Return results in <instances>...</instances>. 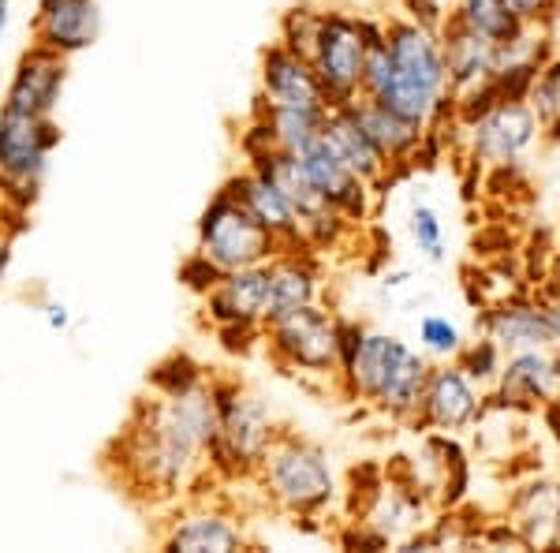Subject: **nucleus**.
I'll return each instance as SVG.
<instances>
[{"instance_id": "35", "label": "nucleus", "mask_w": 560, "mask_h": 553, "mask_svg": "<svg viewBox=\"0 0 560 553\" xmlns=\"http://www.w3.org/2000/svg\"><path fill=\"white\" fill-rule=\"evenodd\" d=\"M217 341L229 356H250L261 344V325L255 322H232V325H217Z\"/></svg>"}, {"instance_id": "20", "label": "nucleus", "mask_w": 560, "mask_h": 553, "mask_svg": "<svg viewBox=\"0 0 560 553\" xmlns=\"http://www.w3.org/2000/svg\"><path fill=\"white\" fill-rule=\"evenodd\" d=\"M318 258L306 251H280L269 258V296H266V322L292 314L306 303H318ZM261 322V325H266Z\"/></svg>"}, {"instance_id": "5", "label": "nucleus", "mask_w": 560, "mask_h": 553, "mask_svg": "<svg viewBox=\"0 0 560 553\" xmlns=\"http://www.w3.org/2000/svg\"><path fill=\"white\" fill-rule=\"evenodd\" d=\"M60 139L65 131L52 116H23L0 108V203L8 210H34Z\"/></svg>"}, {"instance_id": "8", "label": "nucleus", "mask_w": 560, "mask_h": 553, "mask_svg": "<svg viewBox=\"0 0 560 553\" xmlns=\"http://www.w3.org/2000/svg\"><path fill=\"white\" fill-rule=\"evenodd\" d=\"M311 65L318 71V83L332 105H351L363 97V71H366V45L359 34V15L325 8L322 31L314 42Z\"/></svg>"}, {"instance_id": "16", "label": "nucleus", "mask_w": 560, "mask_h": 553, "mask_svg": "<svg viewBox=\"0 0 560 553\" xmlns=\"http://www.w3.org/2000/svg\"><path fill=\"white\" fill-rule=\"evenodd\" d=\"M295 158H300L303 172L311 176V184L318 187V195L340 217H345L348 224L366 221V214H370V184H366V180H359L355 172L345 165V161L332 158L329 147H325L322 139L311 142V147H306L303 153H295Z\"/></svg>"}, {"instance_id": "31", "label": "nucleus", "mask_w": 560, "mask_h": 553, "mask_svg": "<svg viewBox=\"0 0 560 553\" xmlns=\"http://www.w3.org/2000/svg\"><path fill=\"white\" fill-rule=\"evenodd\" d=\"M221 277H224V269L217 266V262L206 258L198 247H195L191 255H187L184 262H179V285H184L187 292L198 296V299H202L206 292H210V288H213Z\"/></svg>"}, {"instance_id": "36", "label": "nucleus", "mask_w": 560, "mask_h": 553, "mask_svg": "<svg viewBox=\"0 0 560 553\" xmlns=\"http://www.w3.org/2000/svg\"><path fill=\"white\" fill-rule=\"evenodd\" d=\"M366 337V325L355 322V319H337V356H340V375L351 367V359H355L359 344Z\"/></svg>"}, {"instance_id": "18", "label": "nucleus", "mask_w": 560, "mask_h": 553, "mask_svg": "<svg viewBox=\"0 0 560 553\" xmlns=\"http://www.w3.org/2000/svg\"><path fill=\"white\" fill-rule=\"evenodd\" d=\"M471 147H475V158L482 161H516L530 142L538 139V116L535 108L527 102H501L497 108L482 116V120L471 124Z\"/></svg>"}, {"instance_id": "28", "label": "nucleus", "mask_w": 560, "mask_h": 553, "mask_svg": "<svg viewBox=\"0 0 560 553\" xmlns=\"http://www.w3.org/2000/svg\"><path fill=\"white\" fill-rule=\"evenodd\" d=\"M527 105L535 108L538 128L549 131V139H560V57L546 60L527 94Z\"/></svg>"}, {"instance_id": "1", "label": "nucleus", "mask_w": 560, "mask_h": 553, "mask_svg": "<svg viewBox=\"0 0 560 553\" xmlns=\"http://www.w3.org/2000/svg\"><path fill=\"white\" fill-rule=\"evenodd\" d=\"M217 434V396L206 378L191 393L139 396L102 452V471L135 505H173L206 468Z\"/></svg>"}, {"instance_id": "6", "label": "nucleus", "mask_w": 560, "mask_h": 553, "mask_svg": "<svg viewBox=\"0 0 560 553\" xmlns=\"http://www.w3.org/2000/svg\"><path fill=\"white\" fill-rule=\"evenodd\" d=\"M261 344L284 375L340 378L337 314H329L318 303H306L300 311L266 322L261 325Z\"/></svg>"}, {"instance_id": "40", "label": "nucleus", "mask_w": 560, "mask_h": 553, "mask_svg": "<svg viewBox=\"0 0 560 553\" xmlns=\"http://www.w3.org/2000/svg\"><path fill=\"white\" fill-rule=\"evenodd\" d=\"M541 419H546V430H553V438L560 441V396H549L541 404Z\"/></svg>"}, {"instance_id": "4", "label": "nucleus", "mask_w": 560, "mask_h": 553, "mask_svg": "<svg viewBox=\"0 0 560 553\" xmlns=\"http://www.w3.org/2000/svg\"><path fill=\"white\" fill-rule=\"evenodd\" d=\"M217 396V434L206 449V464L221 479H255L261 457L273 446L280 426L261 396L232 378H210Z\"/></svg>"}, {"instance_id": "2", "label": "nucleus", "mask_w": 560, "mask_h": 553, "mask_svg": "<svg viewBox=\"0 0 560 553\" xmlns=\"http://www.w3.org/2000/svg\"><path fill=\"white\" fill-rule=\"evenodd\" d=\"M427 375V359L411 352L400 337L366 330L351 367L340 375V385H345V396H351V401H366L377 412L393 415V419H411Z\"/></svg>"}, {"instance_id": "43", "label": "nucleus", "mask_w": 560, "mask_h": 553, "mask_svg": "<svg viewBox=\"0 0 560 553\" xmlns=\"http://www.w3.org/2000/svg\"><path fill=\"white\" fill-rule=\"evenodd\" d=\"M553 362H557V378H560V348H557V356H553Z\"/></svg>"}, {"instance_id": "29", "label": "nucleus", "mask_w": 560, "mask_h": 553, "mask_svg": "<svg viewBox=\"0 0 560 553\" xmlns=\"http://www.w3.org/2000/svg\"><path fill=\"white\" fill-rule=\"evenodd\" d=\"M322 12L325 8H314V4H295L280 15V45H288L292 53L311 60L314 53V42H318V31H322Z\"/></svg>"}, {"instance_id": "11", "label": "nucleus", "mask_w": 560, "mask_h": 553, "mask_svg": "<svg viewBox=\"0 0 560 553\" xmlns=\"http://www.w3.org/2000/svg\"><path fill=\"white\" fill-rule=\"evenodd\" d=\"M34 45L75 57L102 38V4L97 0H38L31 20Z\"/></svg>"}, {"instance_id": "3", "label": "nucleus", "mask_w": 560, "mask_h": 553, "mask_svg": "<svg viewBox=\"0 0 560 553\" xmlns=\"http://www.w3.org/2000/svg\"><path fill=\"white\" fill-rule=\"evenodd\" d=\"M255 479L266 489L269 505L277 512L292 516L295 523L314 520L337 497V475H332L325 449L314 446L303 434L288 430V426L277 430L273 446L261 457Z\"/></svg>"}, {"instance_id": "30", "label": "nucleus", "mask_w": 560, "mask_h": 553, "mask_svg": "<svg viewBox=\"0 0 560 553\" xmlns=\"http://www.w3.org/2000/svg\"><path fill=\"white\" fill-rule=\"evenodd\" d=\"M456 367L464 370L467 378H478V382H490V378L501 375V348H497L493 337H482L475 344H464L456 352Z\"/></svg>"}, {"instance_id": "22", "label": "nucleus", "mask_w": 560, "mask_h": 553, "mask_svg": "<svg viewBox=\"0 0 560 553\" xmlns=\"http://www.w3.org/2000/svg\"><path fill=\"white\" fill-rule=\"evenodd\" d=\"M509 523L520 531L527 546H549L560 542V483L553 479H538L512 494Z\"/></svg>"}, {"instance_id": "12", "label": "nucleus", "mask_w": 560, "mask_h": 553, "mask_svg": "<svg viewBox=\"0 0 560 553\" xmlns=\"http://www.w3.org/2000/svg\"><path fill=\"white\" fill-rule=\"evenodd\" d=\"M158 546L168 553H236L247 550V534L236 523V516L221 509H198V505H184L165 520L158 531Z\"/></svg>"}, {"instance_id": "32", "label": "nucleus", "mask_w": 560, "mask_h": 553, "mask_svg": "<svg viewBox=\"0 0 560 553\" xmlns=\"http://www.w3.org/2000/svg\"><path fill=\"white\" fill-rule=\"evenodd\" d=\"M419 341L427 344L433 356H448V359H456V352L464 348L459 330L448 319H441V314H427V319L419 322Z\"/></svg>"}, {"instance_id": "34", "label": "nucleus", "mask_w": 560, "mask_h": 553, "mask_svg": "<svg viewBox=\"0 0 560 553\" xmlns=\"http://www.w3.org/2000/svg\"><path fill=\"white\" fill-rule=\"evenodd\" d=\"M23 224H26V214L8 210V206L0 203V288H4V280H8V269H12L15 243H20Z\"/></svg>"}, {"instance_id": "37", "label": "nucleus", "mask_w": 560, "mask_h": 553, "mask_svg": "<svg viewBox=\"0 0 560 553\" xmlns=\"http://www.w3.org/2000/svg\"><path fill=\"white\" fill-rule=\"evenodd\" d=\"M512 4V12L520 15L523 23H549L557 15V8H560V0H509Z\"/></svg>"}, {"instance_id": "21", "label": "nucleus", "mask_w": 560, "mask_h": 553, "mask_svg": "<svg viewBox=\"0 0 560 553\" xmlns=\"http://www.w3.org/2000/svg\"><path fill=\"white\" fill-rule=\"evenodd\" d=\"M438 38H441V53H445L448 90H453V94L475 87L478 79H486L497 68V49H501V45L475 34L471 26H464L456 15H448V20L441 23Z\"/></svg>"}, {"instance_id": "27", "label": "nucleus", "mask_w": 560, "mask_h": 553, "mask_svg": "<svg viewBox=\"0 0 560 553\" xmlns=\"http://www.w3.org/2000/svg\"><path fill=\"white\" fill-rule=\"evenodd\" d=\"M206 378L210 375H206V367L195 356L173 352V356L153 362V370L147 375V385H150V393H158V396H179V393H191L195 385H202Z\"/></svg>"}, {"instance_id": "41", "label": "nucleus", "mask_w": 560, "mask_h": 553, "mask_svg": "<svg viewBox=\"0 0 560 553\" xmlns=\"http://www.w3.org/2000/svg\"><path fill=\"white\" fill-rule=\"evenodd\" d=\"M549 322H553V348H560V296L549 307Z\"/></svg>"}, {"instance_id": "17", "label": "nucleus", "mask_w": 560, "mask_h": 553, "mask_svg": "<svg viewBox=\"0 0 560 553\" xmlns=\"http://www.w3.org/2000/svg\"><path fill=\"white\" fill-rule=\"evenodd\" d=\"M322 142L329 147L332 158L345 161V165L355 172L359 180H366L370 187L382 184V180L388 176L385 153L377 150V142L370 139V131L363 128V120H359V113H355V102L332 105L329 113H325Z\"/></svg>"}, {"instance_id": "14", "label": "nucleus", "mask_w": 560, "mask_h": 553, "mask_svg": "<svg viewBox=\"0 0 560 553\" xmlns=\"http://www.w3.org/2000/svg\"><path fill=\"white\" fill-rule=\"evenodd\" d=\"M478 415V393L471 385V378L456 367H438L427 375V385H422L419 407L411 415L415 430H464Z\"/></svg>"}, {"instance_id": "23", "label": "nucleus", "mask_w": 560, "mask_h": 553, "mask_svg": "<svg viewBox=\"0 0 560 553\" xmlns=\"http://www.w3.org/2000/svg\"><path fill=\"white\" fill-rule=\"evenodd\" d=\"M486 337L497 341L501 352H520V348H553V322L549 311L527 303V299H504L501 307H493L482 319Z\"/></svg>"}, {"instance_id": "25", "label": "nucleus", "mask_w": 560, "mask_h": 553, "mask_svg": "<svg viewBox=\"0 0 560 553\" xmlns=\"http://www.w3.org/2000/svg\"><path fill=\"white\" fill-rule=\"evenodd\" d=\"M250 113H258L261 120L269 124V131H273V142L277 150L284 153H303L311 142L322 139V120L325 113H306V108H284V105H269L266 97H255V108Z\"/></svg>"}, {"instance_id": "39", "label": "nucleus", "mask_w": 560, "mask_h": 553, "mask_svg": "<svg viewBox=\"0 0 560 553\" xmlns=\"http://www.w3.org/2000/svg\"><path fill=\"white\" fill-rule=\"evenodd\" d=\"M42 314H45V322H49V330H57V333H65L71 325V307L60 303V299H45Z\"/></svg>"}, {"instance_id": "7", "label": "nucleus", "mask_w": 560, "mask_h": 553, "mask_svg": "<svg viewBox=\"0 0 560 553\" xmlns=\"http://www.w3.org/2000/svg\"><path fill=\"white\" fill-rule=\"evenodd\" d=\"M198 251L229 274V269L261 266L277 251V240L255 221V214L236 203L229 192H217L198 217Z\"/></svg>"}, {"instance_id": "15", "label": "nucleus", "mask_w": 560, "mask_h": 553, "mask_svg": "<svg viewBox=\"0 0 560 553\" xmlns=\"http://www.w3.org/2000/svg\"><path fill=\"white\" fill-rule=\"evenodd\" d=\"M266 296H269V262L261 266L229 269L210 292L202 296V319L213 325L232 322H266Z\"/></svg>"}, {"instance_id": "38", "label": "nucleus", "mask_w": 560, "mask_h": 553, "mask_svg": "<svg viewBox=\"0 0 560 553\" xmlns=\"http://www.w3.org/2000/svg\"><path fill=\"white\" fill-rule=\"evenodd\" d=\"M404 8H408V20L430 26V31H441V23H445L438 0H404Z\"/></svg>"}, {"instance_id": "33", "label": "nucleus", "mask_w": 560, "mask_h": 553, "mask_svg": "<svg viewBox=\"0 0 560 553\" xmlns=\"http://www.w3.org/2000/svg\"><path fill=\"white\" fill-rule=\"evenodd\" d=\"M411 235H415L419 251L430 262L445 258V243H441V221H438V214H433L430 206H415V210H411Z\"/></svg>"}, {"instance_id": "9", "label": "nucleus", "mask_w": 560, "mask_h": 553, "mask_svg": "<svg viewBox=\"0 0 560 553\" xmlns=\"http://www.w3.org/2000/svg\"><path fill=\"white\" fill-rule=\"evenodd\" d=\"M65 87H68V57L31 42V49H23L20 60H15L0 108L23 116H52L60 97H65Z\"/></svg>"}, {"instance_id": "10", "label": "nucleus", "mask_w": 560, "mask_h": 553, "mask_svg": "<svg viewBox=\"0 0 560 553\" xmlns=\"http://www.w3.org/2000/svg\"><path fill=\"white\" fill-rule=\"evenodd\" d=\"M261 97L269 105H284V108H306V113H329V97L318 83V71L306 57L292 53L288 45L269 42L261 49Z\"/></svg>"}, {"instance_id": "24", "label": "nucleus", "mask_w": 560, "mask_h": 553, "mask_svg": "<svg viewBox=\"0 0 560 553\" xmlns=\"http://www.w3.org/2000/svg\"><path fill=\"white\" fill-rule=\"evenodd\" d=\"M355 113H359V120H363V128L370 131V139L377 142V150L385 153L388 165H404V161H411L415 150H419V142H422V135H427L422 124H415V120H408V116L393 113V108L370 102V97H359Z\"/></svg>"}, {"instance_id": "19", "label": "nucleus", "mask_w": 560, "mask_h": 553, "mask_svg": "<svg viewBox=\"0 0 560 553\" xmlns=\"http://www.w3.org/2000/svg\"><path fill=\"white\" fill-rule=\"evenodd\" d=\"M557 389L560 378L553 356L546 348H520L509 352V362H501V385L493 401L516 412H535L549 396H557Z\"/></svg>"}, {"instance_id": "26", "label": "nucleus", "mask_w": 560, "mask_h": 553, "mask_svg": "<svg viewBox=\"0 0 560 553\" xmlns=\"http://www.w3.org/2000/svg\"><path fill=\"white\" fill-rule=\"evenodd\" d=\"M453 15L464 26H471L475 34L490 38L493 45H512L527 31V23L512 12L509 0H459Z\"/></svg>"}, {"instance_id": "42", "label": "nucleus", "mask_w": 560, "mask_h": 553, "mask_svg": "<svg viewBox=\"0 0 560 553\" xmlns=\"http://www.w3.org/2000/svg\"><path fill=\"white\" fill-rule=\"evenodd\" d=\"M8 20H12V0H0V38L8 31Z\"/></svg>"}, {"instance_id": "13", "label": "nucleus", "mask_w": 560, "mask_h": 553, "mask_svg": "<svg viewBox=\"0 0 560 553\" xmlns=\"http://www.w3.org/2000/svg\"><path fill=\"white\" fill-rule=\"evenodd\" d=\"M221 187L255 214V221L277 240V251H306L311 247L306 235H303L300 217H295V210H292V203H288L284 192H280L269 176H261V172H255V169H243V172H236V176L224 180Z\"/></svg>"}]
</instances>
